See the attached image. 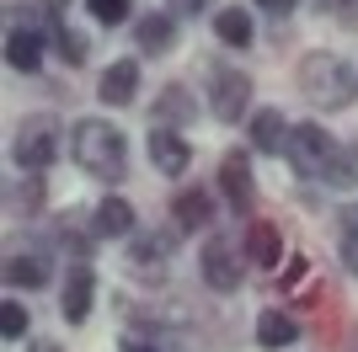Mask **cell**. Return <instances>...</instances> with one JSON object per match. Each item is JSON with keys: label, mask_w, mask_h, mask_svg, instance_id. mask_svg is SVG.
I'll list each match as a JSON object with an SVG mask.
<instances>
[{"label": "cell", "mask_w": 358, "mask_h": 352, "mask_svg": "<svg viewBox=\"0 0 358 352\" xmlns=\"http://www.w3.org/2000/svg\"><path fill=\"white\" fill-rule=\"evenodd\" d=\"M337 256H343V267L358 278V203L337 208Z\"/></svg>", "instance_id": "26"}, {"label": "cell", "mask_w": 358, "mask_h": 352, "mask_svg": "<svg viewBox=\"0 0 358 352\" xmlns=\"http://www.w3.org/2000/svg\"><path fill=\"white\" fill-rule=\"evenodd\" d=\"M48 54L59 59L64 70H80V64L91 59V38H86V32H75L70 22H59V27L48 32Z\"/></svg>", "instance_id": "25"}, {"label": "cell", "mask_w": 358, "mask_h": 352, "mask_svg": "<svg viewBox=\"0 0 358 352\" xmlns=\"http://www.w3.org/2000/svg\"><path fill=\"white\" fill-rule=\"evenodd\" d=\"M353 352H358V347H353Z\"/></svg>", "instance_id": "36"}, {"label": "cell", "mask_w": 358, "mask_h": 352, "mask_svg": "<svg viewBox=\"0 0 358 352\" xmlns=\"http://www.w3.org/2000/svg\"><path fill=\"white\" fill-rule=\"evenodd\" d=\"M96 224H91V214H80V208H64L59 219L43 230V246L59 251V256H70V262H91V251H96Z\"/></svg>", "instance_id": "8"}, {"label": "cell", "mask_w": 358, "mask_h": 352, "mask_svg": "<svg viewBox=\"0 0 358 352\" xmlns=\"http://www.w3.org/2000/svg\"><path fill=\"white\" fill-rule=\"evenodd\" d=\"M27 352H64L54 337H38V342H27Z\"/></svg>", "instance_id": "35"}, {"label": "cell", "mask_w": 358, "mask_h": 352, "mask_svg": "<svg viewBox=\"0 0 358 352\" xmlns=\"http://www.w3.org/2000/svg\"><path fill=\"white\" fill-rule=\"evenodd\" d=\"M198 112H209V107L198 102V91L187 86V80H166V86L155 91V102H150V123H155V129H193Z\"/></svg>", "instance_id": "9"}, {"label": "cell", "mask_w": 358, "mask_h": 352, "mask_svg": "<svg viewBox=\"0 0 358 352\" xmlns=\"http://www.w3.org/2000/svg\"><path fill=\"white\" fill-rule=\"evenodd\" d=\"M166 11L177 16V22H198L203 11H214V0H166Z\"/></svg>", "instance_id": "30"}, {"label": "cell", "mask_w": 358, "mask_h": 352, "mask_svg": "<svg viewBox=\"0 0 358 352\" xmlns=\"http://www.w3.org/2000/svg\"><path fill=\"white\" fill-rule=\"evenodd\" d=\"M343 6H348V0H310V11H315V16H337Z\"/></svg>", "instance_id": "34"}, {"label": "cell", "mask_w": 358, "mask_h": 352, "mask_svg": "<svg viewBox=\"0 0 358 352\" xmlns=\"http://www.w3.org/2000/svg\"><path fill=\"white\" fill-rule=\"evenodd\" d=\"M145 155L161 176H187L193 171V139L177 129H150L145 133Z\"/></svg>", "instance_id": "14"}, {"label": "cell", "mask_w": 358, "mask_h": 352, "mask_svg": "<svg viewBox=\"0 0 358 352\" xmlns=\"http://www.w3.org/2000/svg\"><path fill=\"white\" fill-rule=\"evenodd\" d=\"M86 11L96 27H123L134 16V0H86Z\"/></svg>", "instance_id": "28"}, {"label": "cell", "mask_w": 358, "mask_h": 352, "mask_svg": "<svg viewBox=\"0 0 358 352\" xmlns=\"http://www.w3.org/2000/svg\"><path fill=\"white\" fill-rule=\"evenodd\" d=\"M139 96V59H113L96 80V102L102 107H134Z\"/></svg>", "instance_id": "19"}, {"label": "cell", "mask_w": 358, "mask_h": 352, "mask_svg": "<svg viewBox=\"0 0 358 352\" xmlns=\"http://www.w3.org/2000/svg\"><path fill=\"white\" fill-rule=\"evenodd\" d=\"M252 75L236 70V64H224V59H209L203 64V107H209L214 123H224V129H236V123H246L252 117Z\"/></svg>", "instance_id": "4"}, {"label": "cell", "mask_w": 358, "mask_h": 352, "mask_svg": "<svg viewBox=\"0 0 358 352\" xmlns=\"http://www.w3.org/2000/svg\"><path fill=\"white\" fill-rule=\"evenodd\" d=\"M289 123L278 107H252V117H246V149L252 155H284V145H289Z\"/></svg>", "instance_id": "16"}, {"label": "cell", "mask_w": 358, "mask_h": 352, "mask_svg": "<svg viewBox=\"0 0 358 352\" xmlns=\"http://www.w3.org/2000/svg\"><path fill=\"white\" fill-rule=\"evenodd\" d=\"M177 240L182 230L177 224H155V230H134L129 235V251H123V262H129V272H166V262L177 256Z\"/></svg>", "instance_id": "7"}, {"label": "cell", "mask_w": 358, "mask_h": 352, "mask_svg": "<svg viewBox=\"0 0 358 352\" xmlns=\"http://www.w3.org/2000/svg\"><path fill=\"white\" fill-rule=\"evenodd\" d=\"M321 187L327 192H358V145H337L331 149L327 171H321Z\"/></svg>", "instance_id": "24"}, {"label": "cell", "mask_w": 358, "mask_h": 352, "mask_svg": "<svg viewBox=\"0 0 358 352\" xmlns=\"http://www.w3.org/2000/svg\"><path fill=\"white\" fill-rule=\"evenodd\" d=\"M118 352H166V342H161V337H150V331H123Z\"/></svg>", "instance_id": "29"}, {"label": "cell", "mask_w": 358, "mask_h": 352, "mask_svg": "<svg viewBox=\"0 0 358 352\" xmlns=\"http://www.w3.org/2000/svg\"><path fill=\"white\" fill-rule=\"evenodd\" d=\"M6 283L22 293H38L54 283V267H48V251H11L6 256Z\"/></svg>", "instance_id": "21"}, {"label": "cell", "mask_w": 358, "mask_h": 352, "mask_svg": "<svg viewBox=\"0 0 358 352\" xmlns=\"http://www.w3.org/2000/svg\"><path fill=\"white\" fill-rule=\"evenodd\" d=\"M43 208H48V182L43 171H22L6 182V219L11 224H32V219H43Z\"/></svg>", "instance_id": "13"}, {"label": "cell", "mask_w": 358, "mask_h": 352, "mask_svg": "<svg viewBox=\"0 0 358 352\" xmlns=\"http://www.w3.org/2000/svg\"><path fill=\"white\" fill-rule=\"evenodd\" d=\"M252 337H257V347H262V352H284V347H294V342H299V321L289 315V309L268 305V309H257Z\"/></svg>", "instance_id": "22"}, {"label": "cell", "mask_w": 358, "mask_h": 352, "mask_svg": "<svg viewBox=\"0 0 358 352\" xmlns=\"http://www.w3.org/2000/svg\"><path fill=\"white\" fill-rule=\"evenodd\" d=\"M64 123L54 112H22L11 129V166L16 171H48L64 155Z\"/></svg>", "instance_id": "3"}, {"label": "cell", "mask_w": 358, "mask_h": 352, "mask_svg": "<svg viewBox=\"0 0 358 352\" xmlns=\"http://www.w3.org/2000/svg\"><path fill=\"white\" fill-rule=\"evenodd\" d=\"M331 149H337V139H331V129H321V123H294L289 129V145H284V161L289 171L299 176V182H321V171H327Z\"/></svg>", "instance_id": "6"}, {"label": "cell", "mask_w": 358, "mask_h": 352, "mask_svg": "<svg viewBox=\"0 0 358 352\" xmlns=\"http://www.w3.org/2000/svg\"><path fill=\"white\" fill-rule=\"evenodd\" d=\"M252 6H257V11H268L273 22H289V16L299 11V0H252Z\"/></svg>", "instance_id": "32"}, {"label": "cell", "mask_w": 358, "mask_h": 352, "mask_svg": "<svg viewBox=\"0 0 358 352\" xmlns=\"http://www.w3.org/2000/svg\"><path fill=\"white\" fill-rule=\"evenodd\" d=\"M32 331V309L22 305V299H6V305H0V337L6 342H22Z\"/></svg>", "instance_id": "27"}, {"label": "cell", "mask_w": 358, "mask_h": 352, "mask_svg": "<svg viewBox=\"0 0 358 352\" xmlns=\"http://www.w3.org/2000/svg\"><path fill=\"white\" fill-rule=\"evenodd\" d=\"M171 219H177L182 235L214 230V219H220V198H214V187H203V182H193V187H177V192H171Z\"/></svg>", "instance_id": "12"}, {"label": "cell", "mask_w": 358, "mask_h": 352, "mask_svg": "<svg viewBox=\"0 0 358 352\" xmlns=\"http://www.w3.org/2000/svg\"><path fill=\"white\" fill-rule=\"evenodd\" d=\"M48 59V32L43 27H6V64L16 75H38Z\"/></svg>", "instance_id": "18"}, {"label": "cell", "mask_w": 358, "mask_h": 352, "mask_svg": "<svg viewBox=\"0 0 358 352\" xmlns=\"http://www.w3.org/2000/svg\"><path fill=\"white\" fill-rule=\"evenodd\" d=\"M91 224H96L102 240H129V235L139 230V214H134V203H129L123 192H107L102 203L91 208Z\"/></svg>", "instance_id": "20"}, {"label": "cell", "mask_w": 358, "mask_h": 352, "mask_svg": "<svg viewBox=\"0 0 358 352\" xmlns=\"http://www.w3.org/2000/svg\"><path fill=\"white\" fill-rule=\"evenodd\" d=\"M220 192L241 219H252L257 208V176H252V149H224L220 155Z\"/></svg>", "instance_id": "10"}, {"label": "cell", "mask_w": 358, "mask_h": 352, "mask_svg": "<svg viewBox=\"0 0 358 352\" xmlns=\"http://www.w3.org/2000/svg\"><path fill=\"white\" fill-rule=\"evenodd\" d=\"M305 272H310V262H305V256H289L284 262V278H278V288H299V283H305Z\"/></svg>", "instance_id": "31"}, {"label": "cell", "mask_w": 358, "mask_h": 352, "mask_svg": "<svg viewBox=\"0 0 358 352\" xmlns=\"http://www.w3.org/2000/svg\"><path fill=\"white\" fill-rule=\"evenodd\" d=\"M198 278L209 283L214 293H236L241 283H246V251H241L230 235L209 230L203 246H198Z\"/></svg>", "instance_id": "5"}, {"label": "cell", "mask_w": 358, "mask_h": 352, "mask_svg": "<svg viewBox=\"0 0 358 352\" xmlns=\"http://www.w3.org/2000/svg\"><path fill=\"white\" fill-rule=\"evenodd\" d=\"M177 43H182V22L166 11V6H161V11H145V16L134 22V48H139L145 59H166Z\"/></svg>", "instance_id": "15"}, {"label": "cell", "mask_w": 358, "mask_h": 352, "mask_svg": "<svg viewBox=\"0 0 358 352\" xmlns=\"http://www.w3.org/2000/svg\"><path fill=\"white\" fill-rule=\"evenodd\" d=\"M294 91L315 112H348L358 102V70L343 54H331V48H310L294 64Z\"/></svg>", "instance_id": "2"}, {"label": "cell", "mask_w": 358, "mask_h": 352, "mask_svg": "<svg viewBox=\"0 0 358 352\" xmlns=\"http://www.w3.org/2000/svg\"><path fill=\"white\" fill-rule=\"evenodd\" d=\"M70 161L102 182V187H118L129 182V133L107 117H75L70 123Z\"/></svg>", "instance_id": "1"}, {"label": "cell", "mask_w": 358, "mask_h": 352, "mask_svg": "<svg viewBox=\"0 0 358 352\" xmlns=\"http://www.w3.org/2000/svg\"><path fill=\"white\" fill-rule=\"evenodd\" d=\"M91 305H96V267L91 262H70L59 283V321L64 325H86Z\"/></svg>", "instance_id": "11"}, {"label": "cell", "mask_w": 358, "mask_h": 352, "mask_svg": "<svg viewBox=\"0 0 358 352\" xmlns=\"http://www.w3.org/2000/svg\"><path fill=\"white\" fill-rule=\"evenodd\" d=\"M214 38H220V48H252L257 43V22H252V11L246 6H220L214 11Z\"/></svg>", "instance_id": "23"}, {"label": "cell", "mask_w": 358, "mask_h": 352, "mask_svg": "<svg viewBox=\"0 0 358 352\" xmlns=\"http://www.w3.org/2000/svg\"><path fill=\"white\" fill-rule=\"evenodd\" d=\"M241 251H246V262H252V267L278 272V262H284V230H278V219H246Z\"/></svg>", "instance_id": "17"}, {"label": "cell", "mask_w": 358, "mask_h": 352, "mask_svg": "<svg viewBox=\"0 0 358 352\" xmlns=\"http://www.w3.org/2000/svg\"><path fill=\"white\" fill-rule=\"evenodd\" d=\"M331 22H337L343 32H358V0H348V6H343L337 16H331Z\"/></svg>", "instance_id": "33"}]
</instances>
